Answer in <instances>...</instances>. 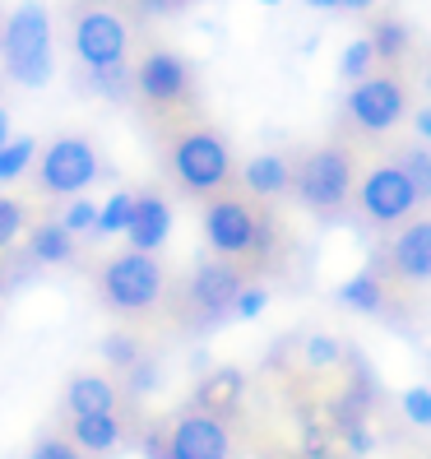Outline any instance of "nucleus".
Masks as SVG:
<instances>
[{"label":"nucleus","instance_id":"1","mask_svg":"<svg viewBox=\"0 0 431 459\" xmlns=\"http://www.w3.org/2000/svg\"><path fill=\"white\" fill-rule=\"evenodd\" d=\"M5 65L19 84L42 89L51 79V23H47V5L23 0V5L5 19Z\"/></svg>","mask_w":431,"mask_h":459},{"label":"nucleus","instance_id":"2","mask_svg":"<svg viewBox=\"0 0 431 459\" xmlns=\"http://www.w3.org/2000/svg\"><path fill=\"white\" fill-rule=\"evenodd\" d=\"M102 292H107V302L121 307V311H144L153 297L163 292V269H158L144 251H125L107 264Z\"/></svg>","mask_w":431,"mask_h":459},{"label":"nucleus","instance_id":"3","mask_svg":"<svg viewBox=\"0 0 431 459\" xmlns=\"http://www.w3.org/2000/svg\"><path fill=\"white\" fill-rule=\"evenodd\" d=\"M353 191V163H348L343 149H315L302 158L297 168V195L311 204V209H334L348 200Z\"/></svg>","mask_w":431,"mask_h":459},{"label":"nucleus","instance_id":"4","mask_svg":"<svg viewBox=\"0 0 431 459\" xmlns=\"http://www.w3.org/2000/svg\"><path fill=\"white\" fill-rule=\"evenodd\" d=\"M172 163H177V177L191 186V191H213V186H223V177H228V144L209 130H195L172 149Z\"/></svg>","mask_w":431,"mask_h":459},{"label":"nucleus","instance_id":"5","mask_svg":"<svg viewBox=\"0 0 431 459\" xmlns=\"http://www.w3.org/2000/svg\"><path fill=\"white\" fill-rule=\"evenodd\" d=\"M362 209H366V219H375V223H399L403 213H409L422 195H418V186L409 181V172H403L399 163L394 168H375V172H366V181H362Z\"/></svg>","mask_w":431,"mask_h":459},{"label":"nucleus","instance_id":"6","mask_svg":"<svg viewBox=\"0 0 431 459\" xmlns=\"http://www.w3.org/2000/svg\"><path fill=\"white\" fill-rule=\"evenodd\" d=\"M93 177H98V153L89 140H56L42 158V186L51 195L84 191Z\"/></svg>","mask_w":431,"mask_h":459},{"label":"nucleus","instance_id":"7","mask_svg":"<svg viewBox=\"0 0 431 459\" xmlns=\"http://www.w3.org/2000/svg\"><path fill=\"white\" fill-rule=\"evenodd\" d=\"M74 51L84 56L98 74L102 70H116L125 56V23L107 10H89L84 19L74 23Z\"/></svg>","mask_w":431,"mask_h":459},{"label":"nucleus","instance_id":"8","mask_svg":"<svg viewBox=\"0 0 431 459\" xmlns=\"http://www.w3.org/2000/svg\"><path fill=\"white\" fill-rule=\"evenodd\" d=\"M228 450H232L228 427L213 413L181 418L168 437V459H228Z\"/></svg>","mask_w":431,"mask_h":459},{"label":"nucleus","instance_id":"9","mask_svg":"<svg viewBox=\"0 0 431 459\" xmlns=\"http://www.w3.org/2000/svg\"><path fill=\"white\" fill-rule=\"evenodd\" d=\"M255 213L241 204V200H219L209 213H204V237H209V247L213 251H223V255H241V251H251L255 247Z\"/></svg>","mask_w":431,"mask_h":459},{"label":"nucleus","instance_id":"10","mask_svg":"<svg viewBox=\"0 0 431 459\" xmlns=\"http://www.w3.org/2000/svg\"><path fill=\"white\" fill-rule=\"evenodd\" d=\"M348 112L362 130H390L403 117V89L394 79H362V84L348 93Z\"/></svg>","mask_w":431,"mask_h":459},{"label":"nucleus","instance_id":"11","mask_svg":"<svg viewBox=\"0 0 431 459\" xmlns=\"http://www.w3.org/2000/svg\"><path fill=\"white\" fill-rule=\"evenodd\" d=\"M246 292L241 288V274L232 264H200L195 279H191V302L204 311V316H223L228 307L237 311V297Z\"/></svg>","mask_w":431,"mask_h":459},{"label":"nucleus","instance_id":"12","mask_svg":"<svg viewBox=\"0 0 431 459\" xmlns=\"http://www.w3.org/2000/svg\"><path fill=\"white\" fill-rule=\"evenodd\" d=\"M185 79H191V70H185L181 56L153 51V56H144V65L134 70V89H140L144 98H153V102H172V98L185 93Z\"/></svg>","mask_w":431,"mask_h":459},{"label":"nucleus","instance_id":"13","mask_svg":"<svg viewBox=\"0 0 431 459\" xmlns=\"http://www.w3.org/2000/svg\"><path fill=\"white\" fill-rule=\"evenodd\" d=\"M394 269L403 279H431V219H418L394 241Z\"/></svg>","mask_w":431,"mask_h":459},{"label":"nucleus","instance_id":"14","mask_svg":"<svg viewBox=\"0 0 431 459\" xmlns=\"http://www.w3.org/2000/svg\"><path fill=\"white\" fill-rule=\"evenodd\" d=\"M168 228H172V209L158 195H144L140 204H134V219H130V247L149 255L153 247L168 241Z\"/></svg>","mask_w":431,"mask_h":459},{"label":"nucleus","instance_id":"15","mask_svg":"<svg viewBox=\"0 0 431 459\" xmlns=\"http://www.w3.org/2000/svg\"><path fill=\"white\" fill-rule=\"evenodd\" d=\"M65 403L74 418H93V413H112L116 403V390L102 381V376H74L70 390H65Z\"/></svg>","mask_w":431,"mask_h":459},{"label":"nucleus","instance_id":"16","mask_svg":"<svg viewBox=\"0 0 431 459\" xmlns=\"http://www.w3.org/2000/svg\"><path fill=\"white\" fill-rule=\"evenodd\" d=\"M288 181H292V172H288L283 153H260L246 163V186L255 195H279V191H288Z\"/></svg>","mask_w":431,"mask_h":459},{"label":"nucleus","instance_id":"17","mask_svg":"<svg viewBox=\"0 0 431 459\" xmlns=\"http://www.w3.org/2000/svg\"><path fill=\"white\" fill-rule=\"evenodd\" d=\"M121 437V427L112 413H93V418H74V441L84 450H112Z\"/></svg>","mask_w":431,"mask_h":459},{"label":"nucleus","instance_id":"18","mask_svg":"<svg viewBox=\"0 0 431 459\" xmlns=\"http://www.w3.org/2000/svg\"><path fill=\"white\" fill-rule=\"evenodd\" d=\"M33 255L47 260V264L70 260V232H65V223H42V228L33 232Z\"/></svg>","mask_w":431,"mask_h":459},{"label":"nucleus","instance_id":"19","mask_svg":"<svg viewBox=\"0 0 431 459\" xmlns=\"http://www.w3.org/2000/svg\"><path fill=\"white\" fill-rule=\"evenodd\" d=\"M339 302L358 307V311H375V307H381V283H375L371 274H353L339 288Z\"/></svg>","mask_w":431,"mask_h":459},{"label":"nucleus","instance_id":"20","mask_svg":"<svg viewBox=\"0 0 431 459\" xmlns=\"http://www.w3.org/2000/svg\"><path fill=\"white\" fill-rule=\"evenodd\" d=\"M399 168L409 172V181L418 186V195L431 200V149H422V144L403 149V153H399Z\"/></svg>","mask_w":431,"mask_h":459},{"label":"nucleus","instance_id":"21","mask_svg":"<svg viewBox=\"0 0 431 459\" xmlns=\"http://www.w3.org/2000/svg\"><path fill=\"white\" fill-rule=\"evenodd\" d=\"M134 204H140V200H130L125 191H116L112 200H107L102 204V213H98V232H130V219H134Z\"/></svg>","mask_w":431,"mask_h":459},{"label":"nucleus","instance_id":"22","mask_svg":"<svg viewBox=\"0 0 431 459\" xmlns=\"http://www.w3.org/2000/svg\"><path fill=\"white\" fill-rule=\"evenodd\" d=\"M38 153L33 140H10L5 149H0V181H14L23 168H29V158Z\"/></svg>","mask_w":431,"mask_h":459},{"label":"nucleus","instance_id":"23","mask_svg":"<svg viewBox=\"0 0 431 459\" xmlns=\"http://www.w3.org/2000/svg\"><path fill=\"white\" fill-rule=\"evenodd\" d=\"M371 47H375V56H399V51L409 47V29H403L399 19H385L381 29L371 33Z\"/></svg>","mask_w":431,"mask_h":459},{"label":"nucleus","instance_id":"24","mask_svg":"<svg viewBox=\"0 0 431 459\" xmlns=\"http://www.w3.org/2000/svg\"><path fill=\"white\" fill-rule=\"evenodd\" d=\"M371 61H375V47L371 42H353V47L343 51V61H339V74L343 79H366Z\"/></svg>","mask_w":431,"mask_h":459},{"label":"nucleus","instance_id":"25","mask_svg":"<svg viewBox=\"0 0 431 459\" xmlns=\"http://www.w3.org/2000/svg\"><path fill=\"white\" fill-rule=\"evenodd\" d=\"M403 413H409V422H418V427H431V390L413 385L409 394H403Z\"/></svg>","mask_w":431,"mask_h":459},{"label":"nucleus","instance_id":"26","mask_svg":"<svg viewBox=\"0 0 431 459\" xmlns=\"http://www.w3.org/2000/svg\"><path fill=\"white\" fill-rule=\"evenodd\" d=\"M237 390H241V376L237 371H219L213 381L200 390V399L204 403H219V399H237Z\"/></svg>","mask_w":431,"mask_h":459},{"label":"nucleus","instance_id":"27","mask_svg":"<svg viewBox=\"0 0 431 459\" xmlns=\"http://www.w3.org/2000/svg\"><path fill=\"white\" fill-rule=\"evenodd\" d=\"M19 228H23V209H19L14 200H5V195H0V247H10Z\"/></svg>","mask_w":431,"mask_h":459},{"label":"nucleus","instance_id":"28","mask_svg":"<svg viewBox=\"0 0 431 459\" xmlns=\"http://www.w3.org/2000/svg\"><path fill=\"white\" fill-rule=\"evenodd\" d=\"M306 362H311V367H330V362H339V343H334L330 334H315V339L306 343Z\"/></svg>","mask_w":431,"mask_h":459},{"label":"nucleus","instance_id":"29","mask_svg":"<svg viewBox=\"0 0 431 459\" xmlns=\"http://www.w3.org/2000/svg\"><path fill=\"white\" fill-rule=\"evenodd\" d=\"M98 213H102V209H93L89 200H79V204L65 213V232H79V228H98Z\"/></svg>","mask_w":431,"mask_h":459},{"label":"nucleus","instance_id":"30","mask_svg":"<svg viewBox=\"0 0 431 459\" xmlns=\"http://www.w3.org/2000/svg\"><path fill=\"white\" fill-rule=\"evenodd\" d=\"M264 302H269V292H264V288H246V292L237 297V316H241V320H251V316L264 311Z\"/></svg>","mask_w":431,"mask_h":459},{"label":"nucleus","instance_id":"31","mask_svg":"<svg viewBox=\"0 0 431 459\" xmlns=\"http://www.w3.org/2000/svg\"><path fill=\"white\" fill-rule=\"evenodd\" d=\"M102 353L112 358V362H121V367H130V362H134V343H130L125 334H112V339L102 343Z\"/></svg>","mask_w":431,"mask_h":459},{"label":"nucleus","instance_id":"32","mask_svg":"<svg viewBox=\"0 0 431 459\" xmlns=\"http://www.w3.org/2000/svg\"><path fill=\"white\" fill-rule=\"evenodd\" d=\"M33 459H79V450H70L65 441H42L33 450Z\"/></svg>","mask_w":431,"mask_h":459},{"label":"nucleus","instance_id":"33","mask_svg":"<svg viewBox=\"0 0 431 459\" xmlns=\"http://www.w3.org/2000/svg\"><path fill=\"white\" fill-rule=\"evenodd\" d=\"M125 79H130V74H125L121 65H116V70H102V74H98V89H107V93H125Z\"/></svg>","mask_w":431,"mask_h":459},{"label":"nucleus","instance_id":"34","mask_svg":"<svg viewBox=\"0 0 431 459\" xmlns=\"http://www.w3.org/2000/svg\"><path fill=\"white\" fill-rule=\"evenodd\" d=\"M348 446H353L358 455H366V450H371V437H366L362 427H348Z\"/></svg>","mask_w":431,"mask_h":459},{"label":"nucleus","instance_id":"35","mask_svg":"<svg viewBox=\"0 0 431 459\" xmlns=\"http://www.w3.org/2000/svg\"><path fill=\"white\" fill-rule=\"evenodd\" d=\"M418 134L431 144V107H422V112H418Z\"/></svg>","mask_w":431,"mask_h":459},{"label":"nucleus","instance_id":"36","mask_svg":"<svg viewBox=\"0 0 431 459\" xmlns=\"http://www.w3.org/2000/svg\"><path fill=\"white\" fill-rule=\"evenodd\" d=\"M5 144H10V117L0 112V149H5Z\"/></svg>","mask_w":431,"mask_h":459},{"label":"nucleus","instance_id":"37","mask_svg":"<svg viewBox=\"0 0 431 459\" xmlns=\"http://www.w3.org/2000/svg\"><path fill=\"white\" fill-rule=\"evenodd\" d=\"M348 10H366V5H375V0H343Z\"/></svg>","mask_w":431,"mask_h":459},{"label":"nucleus","instance_id":"38","mask_svg":"<svg viewBox=\"0 0 431 459\" xmlns=\"http://www.w3.org/2000/svg\"><path fill=\"white\" fill-rule=\"evenodd\" d=\"M306 5H320V10H330V5H343V0H306Z\"/></svg>","mask_w":431,"mask_h":459},{"label":"nucleus","instance_id":"39","mask_svg":"<svg viewBox=\"0 0 431 459\" xmlns=\"http://www.w3.org/2000/svg\"><path fill=\"white\" fill-rule=\"evenodd\" d=\"M0 51H5V23H0Z\"/></svg>","mask_w":431,"mask_h":459},{"label":"nucleus","instance_id":"40","mask_svg":"<svg viewBox=\"0 0 431 459\" xmlns=\"http://www.w3.org/2000/svg\"><path fill=\"white\" fill-rule=\"evenodd\" d=\"M269 5H279V0H269Z\"/></svg>","mask_w":431,"mask_h":459}]
</instances>
